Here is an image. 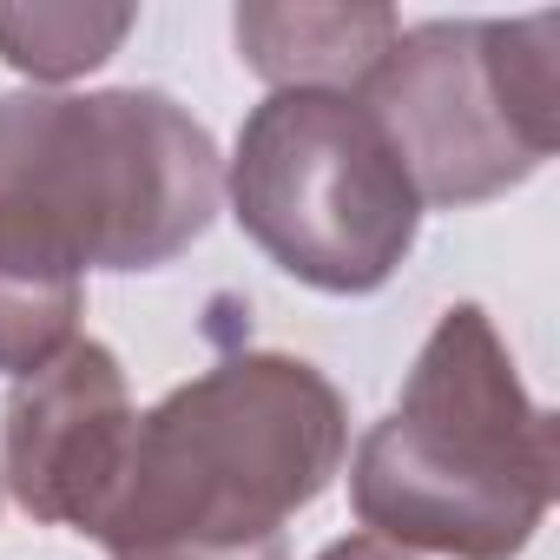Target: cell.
I'll return each instance as SVG.
<instances>
[{
    "instance_id": "3",
    "label": "cell",
    "mask_w": 560,
    "mask_h": 560,
    "mask_svg": "<svg viewBox=\"0 0 560 560\" xmlns=\"http://www.w3.org/2000/svg\"><path fill=\"white\" fill-rule=\"evenodd\" d=\"M553 481V416L527 396L494 317L448 304L396 409L350 455L363 534L409 553L514 560L540 534Z\"/></svg>"
},
{
    "instance_id": "6",
    "label": "cell",
    "mask_w": 560,
    "mask_h": 560,
    "mask_svg": "<svg viewBox=\"0 0 560 560\" xmlns=\"http://www.w3.org/2000/svg\"><path fill=\"white\" fill-rule=\"evenodd\" d=\"M132 429L139 409L119 357L93 337H73L54 363L21 376L0 409V481L34 521L100 534L126 481Z\"/></svg>"
},
{
    "instance_id": "2",
    "label": "cell",
    "mask_w": 560,
    "mask_h": 560,
    "mask_svg": "<svg viewBox=\"0 0 560 560\" xmlns=\"http://www.w3.org/2000/svg\"><path fill=\"white\" fill-rule=\"evenodd\" d=\"M350 409L284 350H244L139 416L100 521L106 560H291V521L343 475Z\"/></svg>"
},
{
    "instance_id": "9",
    "label": "cell",
    "mask_w": 560,
    "mask_h": 560,
    "mask_svg": "<svg viewBox=\"0 0 560 560\" xmlns=\"http://www.w3.org/2000/svg\"><path fill=\"white\" fill-rule=\"evenodd\" d=\"M317 560H416L409 547H389V540H376V534H350V540H330Z\"/></svg>"
},
{
    "instance_id": "4",
    "label": "cell",
    "mask_w": 560,
    "mask_h": 560,
    "mask_svg": "<svg viewBox=\"0 0 560 560\" xmlns=\"http://www.w3.org/2000/svg\"><path fill=\"white\" fill-rule=\"evenodd\" d=\"M224 198L244 237L324 298L383 291L422 231L396 145L350 93H270L250 106Z\"/></svg>"
},
{
    "instance_id": "7",
    "label": "cell",
    "mask_w": 560,
    "mask_h": 560,
    "mask_svg": "<svg viewBox=\"0 0 560 560\" xmlns=\"http://www.w3.org/2000/svg\"><path fill=\"white\" fill-rule=\"evenodd\" d=\"M237 60L270 93H363L402 34L396 8L376 0H250L231 14Z\"/></svg>"
},
{
    "instance_id": "8",
    "label": "cell",
    "mask_w": 560,
    "mask_h": 560,
    "mask_svg": "<svg viewBox=\"0 0 560 560\" xmlns=\"http://www.w3.org/2000/svg\"><path fill=\"white\" fill-rule=\"evenodd\" d=\"M139 27L132 8H93V0H27L0 8V60L27 80H80L119 54V40Z\"/></svg>"
},
{
    "instance_id": "5",
    "label": "cell",
    "mask_w": 560,
    "mask_h": 560,
    "mask_svg": "<svg viewBox=\"0 0 560 560\" xmlns=\"http://www.w3.org/2000/svg\"><path fill=\"white\" fill-rule=\"evenodd\" d=\"M422 205H481L560 145V14L402 27L357 93Z\"/></svg>"
},
{
    "instance_id": "1",
    "label": "cell",
    "mask_w": 560,
    "mask_h": 560,
    "mask_svg": "<svg viewBox=\"0 0 560 560\" xmlns=\"http://www.w3.org/2000/svg\"><path fill=\"white\" fill-rule=\"evenodd\" d=\"M218 205L224 159L172 93H0V376L73 343L86 270H159Z\"/></svg>"
}]
</instances>
